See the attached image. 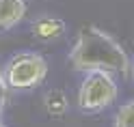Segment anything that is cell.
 <instances>
[{
  "label": "cell",
  "instance_id": "obj_1",
  "mask_svg": "<svg viewBox=\"0 0 134 127\" xmlns=\"http://www.w3.org/2000/svg\"><path fill=\"white\" fill-rule=\"evenodd\" d=\"M69 65L76 71H106L130 78L132 63L128 52L108 32L97 26H85L69 52Z\"/></svg>",
  "mask_w": 134,
  "mask_h": 127
},
{
  "label": "cell",
  "instance_id": "obj_2",
  "mask_svg": "<svg viewBox=\"0 0 134 127\" xmlns=\"http://www.w3.org/2000/svg\"><path fill=\"white\" fill-rule=\"evenodd\" d=\"M48 65L46 58L35 52H22L13 56L2 69H0V82L4 88L24 90V88H35L46 80Z\"/></svg>",
  "mask_w": 134,
  "mask_h": 127
},
{
  "label": "cell",
  "instance_id": "obj_3",
  "mask_svg": "<svg viewBox=\"0 0 134 127\" xmlns=\"http://www.w3.org/2000/svg\"><path fill=\"white\" fill-rule=\"evenodd\" d=\"M117 93H119V88H117V82L110 73L87 71L82 86L78 90V106L82 112H99L115 101Z\"/></svg>",
  "mask_w": 134,
  "mask_h": 127
},
{
  "label": "cell",
  "instance_id": "obj_4",
  "mask_svg": "<svg viewBox=\"0 0 134 127\" xmlns=\"http://www.w3.org/2000/svg\"><path fill=\"white\" fill-rule=\"evenodd\" d=\"M26 2L24 0H0V32L11 30L24 20Z\"/></svg>",
  "mask_w": 134,
  "mask_h": 127
},
{
  "label": "cell",
  "instance_id": "obj_5",
  "mask_svg": "<svg viewBox=\"0 0 134 127\" xmlns=\"http://www.w3.org/2000/svg\"><path fill=\"white\" fill-rule=\"evenodd\" d=\"M65 32V22L61 17H41L32 24V35L41 41L58 39Z\"/></svg>",
  "mask_w": 134,
  "mask_h": 127
},
{
  "label": "cell",
  "instance_id": "obj_6",
  "mask_svg": "<svg viewBox=\"0 0 134 127\" xmlns=\"http://www.w3.org/2000/svg\"><path fill=\"white\" fill-rule=\"evenodd\" d=\"M67 108H69V101H67V95H65V90L61 88H50L46 93V110L50 114H54V116H61L67 112Z\"/></svg>",
  "mask_w": 134,
  "mask_h": 127
},
{
  "label": "cell",
  "instance_id": "obj_7",
  "mask_svg": "<svg viewBox=\"0 0 134 127\" xmlns=\"http://www.w3.org/2000/svg\"><path fill=\"white\" fill-rule=\"evenodd\" d=\"M132 123H134V104L125 101L115 114V127H132Z\"/></svg>",
  "mask_w": 134,
  "mask_h": 127
},
{
  "label": "cell",
  "instance_id": "obj_8",
  "mask_svg": "<svg viewBox=\"0 0 134 127\" xmlns=\"http://www.w3.org/2000/svg\"><path fill=\"white\" fill-rule=\"evenodd\" d=\"M2 106H4V95H0V116H2Z\"/></svg>",
  "mask_w": 134,
  "mask_h": 127
},
{
  "label": "cell",
  "instance_id": "obj_9",
  "mask_svg": "<svg viewBox=\"0 0 134 127\" xmlns=\"http://www.w3.org/2000/svg\"><path fill=\"white\" fill-rule=\"evenodd\" d=\"M4 90H7V88L2 86V82H0V95H4Z\"/></svg>",
  "mask_w": 134,
  "mask_h": 127
}]
</instances>
